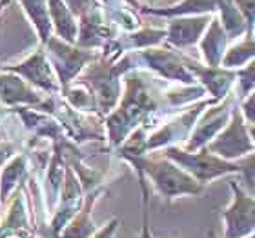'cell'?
Returning a JSON list of instances; mask_svg holds the SVG:
<instances>
[{
	"label": "cell",
	"mask_w": 255,
	"mask_h": 238,
	"mask_svg": "<svg viewBox=\"0 0 255 238\" xmlns=\"http://www.w3.org/2000/svg\"><path fill=\"white\" fill-rule=\"evenodd\" d=\"M62 2L68 5L69 11H71V13H73L77 18H79V16H82L86 11L90 9L95 0H62Z\"/></svg>",
	"instance_id": "35"
},
{
	"label": "cell",
	"mask_w": 255,
	"mask_h": 238,
	"mask_svg": "<svg viewBox=\"0 0 255 238\" xmlns=\"http://www.w3.org/2000/svg\"><path fill=\"white\" fill-rule=\"evenodd\" d=\"M138 60H140V68H146L159 79L168 80V82H175V84L191 85L195 84V77L188 71L186 64L182 60L181 51H173L170 46H155V48L142 49L137 51Z\"/></svg>",
	"instance_id": "8"
},
{
	"label": "cell",
	"mask_w": 255,
	"mask_h": 238,
	"mask_svg": "<svg viewBox=\"0 0 255 238\" xmlns=\"http://www.w3.org/2000/svg\"><path fill=\"white\" fill-rule=\"evenodd\" d=\"M44 49L48 53V59L51 62V66H53L55 73L59 77L60 89L62 91L73 84L75 80L80 77V73L84 71L86 66L99 57V53L93 51V49H84L75 46V44L64 42L55 35L49 38L48 44L44 46Z\"/></svg>",
	"instance_id": "5"
},
{
	"label": "cell",
	"mask_w": 255,
	"mask_h": 238,
	"mask_svg": "<svg viewBox=\"0 0 255 238\" xmlns=\"http://www.w3.org/2000/svg\"><path fill=\"white\" fill-rule=\"evenodd\" d=\"M248 133H250L252 142H254V146H255V124H252V126H248Z\"/></svg>",
	"instance_id": "38"
},
{
	"label": "cell",
	"mask_w": 255,
	"mask_h": 238,
	"mask_svg": "<svg viewBox=\"0 0 255 238\" xmlns=\"http://www.w3.org/2000/svg\"><path fill=\"white\" fill-rule=\"evenodd\" d=\"M60 95L64 96V100L68 102L69 106L73 107V109H77L79 113H84V115H99V104H97L93 91L86 84L79 82V80H75L73 84L69 85V87H66Z\"/></svg>",
	"instance_id": "25"
},
{
	"label": "cell",
	"mask_w": 255,
	"mask_h": 238,
	"mask_svg": "<svg viewBox=\"0 0 255 238\" xmlns=\"http://www.w3.org/2000/svg\"><path fill=\"white\" fill-rule=\"evenodd\" d=\"M106 193L104 187H97V189L86 193L84 204L80 207V211L75 215L66 228L62 229V233L59 235V238H91L95 235V231L99 229L95 222H93V207H95L97 200Z\"/></svg>",
	"instance_id": "19"
},
{
	"label": "cell",
	"mask_w": 255,
	"mask_h": 238,
	"mask_svg": "<svg viewBox=\"0 0 255 238\" xmlns=\"http://www.w3.org/2000/svg\"><path fill=\"white\" fill-rule=\"evenodd\" d=\"M235 80H237V93L239 98H245L255 89V59L243 66V68L235 69Z\"/></svg>",
	"instance_id": "29"
},
{
	"label": "cell",
	"mask_w": 255,
	"mask_h": 238,
	"mask_svg": "<svg viewBox=\"0 0 255 238\" xmlns=\"http://www.w3.org/2000/svg\"><path fill=\"white\" fill-rule=\"evenodd\" d=\"M232 202L223 211V238H248L255 231V198L243 191L237 180H230Z\"/></svg>",
	"instance_id": "10"
},
{
	"label": "cell",
	"mask_w": 255,
	"mask_h": 238,
	"mask_svg": "<svg viewBox=\"0 0 255 238\" xmlns=\"http://www.w3.org/2000/svg\"><path fill=\"white\" fill-rule=\"evenodd\" d=\"M86 191L80 184L79 176L75 175V171L66 164V175H64V185L59 196V204L55 207L53 215L49 217V233L55 238H59L66 224L80 211V207L84 204Z\"/></svg>",
	"instance_id": "13"
},
{
	"label": "cell",
	"mask_w": 255,
	"mask_h": 238,
	"mask_svg": "<svg viewBox=\"0 0 255 238\" xmlns=\"http://www.w3.org/2000/svg\"><path fill=\"white\" fill-rule=\"evenodd\" d=\"M69 142V140H68ZM62 144H55L53 153L49 157L48 167H46V178H44V209L51 217L55 207L59 204V196L64 185V175H66V160H64Z\"/></svg>",
	"instance_id": "18"
},
{
	"label": "cell",
	"mask_w": 255,
	"mask_h": 238,
	"mask_svg": "<svg viewBox=\"0 0 255 238\" xmlns=\"http://www.w3.org/2000/svg\"><path fill=\"white\" fill-rule=\"evenodd\" d=\"M138 184H140V193H142V226H140V235L137 238H155L149 226V189L148 182L142 175H138Z\"/></svg>",
	"instance_id": "30"
},
{
	"label": "cell",
	"mask_w": 255,
	"mask_h": 238,
	"mask_svg": "<svg viewBox=\"0 0 255 238\" xmlns=\"http://www.w3.org/2000/svg\"><path fill=\"white\" fill-rule=\"evenodd\" d=\"M146 5H140V7H168L171 5V0H142Z\"/></svg>",
	"instance_id": "36"
},
{
	"label": "cell",
	"mask_w": 255,
	"mask_h": 238,
	"mask_svg": "<svg viewBox=\"0 0 255 238\" xmlns=\"http://www.w3.org/2000/svg\"><path fill=\"white\" fill-rule=\"evenodd\" d=\"M239 109H241V115H243V118H245V122L248 124V126L255 124V89L252 91L248 96L243 98Z\"/></svg>",
	"instance_id": "32"
},
{
	"label": "cell",
	"mask_w": 255,
	"mask_h": 238,
	"mask_svg": "<svg viewBox=\"0 0 255 238\" xmlns=\"http://www.w3.org/2000/svg\"><path fill=\"white\" fill-rule=\"evenodd\" d=\"M208 238H219V237L215 235V231H213V229H210V231H208Z\"/></svg>",
	"instance_id": "41"
},
{
	"label": "cell",
	"mask_w": 255,
	"mask_h": 238,
	"mask_svg": "<svg viewBox=\"0 0 255 238\" xmlns=\"http://www.w3.org/2000/svg\"><path fill=\"white\" fill-rule=\"evenodd\" d=\"M26 182L18 185L5 204L4 217L0 218V238H37V228L27 206Z\"/></svg>",
	"instance_id": "11"
},
{
	"label": "cell",
	"mask_w": 255,
	"mask_h": 238,
	"mask_svg": "<svg viewBox=\"0 0 255 238\" xmlns=\"http://www.w3.org/2000/svg\"><path fill=\"white\" fill-rule=\"evenodd\" d=\"M182 60L186 64L188 71L195 77V80H199V84L204 87V91L212 95L213 100L221 102L230 95V89L234 87L235 82L234 69H226L223 66L212 68V66H206V64L190 59L184 53H182Z\"/></svg>",
	"instance_id": "15"
},
{
	"label": "cell",
	"mask_w": 255,
	"mask_h": 238,
	"mask_svg": "<svg viewBox=\"0 0 255 238\" xmlns=\"http://www.w3.org/2000/svg\"><path fill=\"white\" fill-rule=\"evenodd\" d=\"M119 226H121V218H112L110 222H106L104 226H101V228L97 229L95 235L91 238H113L115 237V233H117Z\"/></svg>",
	"instance_id": "34"
},
{
	"label": "cell",
	"mask_w": 255,
	"mask_h": 238,
	"mask_svg": "<svg viewBox=\"0 0 255 238\" xmlns=\"http://www.w3.org/2000/svg\"><path fill=\"white\" fill-rule=\"evenodd\" d=\"M124 91L110 115L104 117L106 138L112 148H119L137 127L159 126L164 117L166 104L164 80L148 69L135 68L123 77Z\"/></svg>",
	"instance_id": "1"
},
{
	"label": "cell",
	"mask_w": 255,
	"mask_h": 238,
	"mask_svg": "<svg viewBox=\"0 0 255 238\" xmlns=\"http://www.w3.org/2000/svg\"><path fill=\"white\" fill-rule=\"evenodd\" d=\"M248 238H255V231H254V233H252V235H250V237H248Z\"/></svg>",
	"instance_id": "42"
},
{
	"label": "cell",
	"mask_w": 255,
	"mask_h": 238,
	"mask_svg": "<svg viewBox=\"0 0 255 238\" xmlns=\"http://www.w3.org/2000/svg\"><path fill=\"white\" fill-rule=\"evenodd\" d=\"M140 68L138 53L128 51L119 59H102L101 55L88 64L77 80L93 91L99 104V115L102 118L110 115L123 95V79L128 71Z\"/></svg>",
	"instance_id": "2"
},
{
	"label": "cell",
	"mask_w": 255,
	"mask_h": 238,
	"mask_svg": "<svg viewBox=\"0 0 255 238\" xmlns=\"http://www.w3.org/2000/svg\"><path fill=\"white\" fill-rule=\"evenodd\" d=\"M46 100V96L40 95V91L35 89L31 84L11 71L0 69V104L7 109L15 107H40Z\"/></svg>",
	"instance_id": "16"
},
{
	"label": "cell",
	"mask_w": 255,
	"mask_h": 238,
	"mask_svg": "<svg viewBox=\"0 0 255 238\" xmlns=\"http://www.w3.org/2000/svg\"><path fill=\"white\" fill-rule=\"evenodd\" d=\"M255 59V38H246L243 42H239L234 48L226 49L224 53V59L221 62V66L226 69H239L243 66L250 62V60Z\"/></svg>",
	"instance_id": "27"
},
{
	"label": "cell",
	"mask_w": 255,
	"mask_h": 238,
	"mask_svg": "<svg viewBox=\"0 0 255 238\" xmlns=\"http://www.w3.org/2000/svg\"><path fill=\"white\" fill-rule=\"evenodd\" d=\"M9 2H11V0H0V13L4 11V7H5L7 4H9Z\"/></svg>",
	"instance_id": "40"
},
{
	"label": "cell",
	"mask_w": 255,
	"mask_h": 238,
	"mask_svg": "<svg viewBox=\"0 0 255 238\" xmlns=\"http://www.w3.org/2000/svg\"><path fill=\"white\" fill-rule=\"evenodd\" d=\"M27 182V157L16 153L0 171V207H4L18 185Z\"/></svg>",
	"instance_id": "21"
},
{
	"label": "cell",
	"mask_w": 255,
	"mask_h": 238,
	"mask_svg": "<svg viewBox=\"0 0 255 238\" xmlns=\"http://www.w3.org/2000/svg\"><path fill=\"white\" fill-rule=\"evenodd\" d=\"M49 18L53 26V35L68 44L77 42L79 33V18L69 11V7L62 0H48Z\"/></svg>",
	"instance_id": "22"
},
{
	"label": "cell",
	"mask_w": 255,
	"mask_h": 238,
	"mask_svg": "<svg viewBox=\"0 0 255 238\" xmlns=\"http://www.w3.org/2000/svg\"><path fill=\"white\" fill-rule=\"evenodd\" d=\"M212 15H199V16H177L170 18L166 27V40L164 42L170 48L186 49L199 44L204 31L210 26Z\"/></svg>",
	"instance_id": "17"
},
{
	"label": "cell",
	"mask_w": 255,
	"mask_h": 238,
	"mask_svg": "<svg viewBox=\"0 0 255 238\" xmlns=\"http://www.w3.org/2000/svg\"><path fill=\"white\" fill-rule=\"evenodd\" d=\"M123 53L128 51H142V49L155 48L166 40V29L162 27H138L137 31L126 33L124 37L115 38Z\"/></svg>",
	"instance_id": "24"
},
{
	"label": "cell",
	"mask_w": 255,
	"mask_h": 238,
	"mask_svg": "<svg viewBox=\"0 0 255 238\" xmlns=\"http://www.w3.org/2000/svg\"><path fill=\"white\" fill-rule=\"evenodd\" d=\"M128 5H131V7H140V2L138 0H124Z\"/></svg>",
	"instance_id": "39"
},
{
	"label": "cell",
	"mask_w": 255,
	"mask_h": 238,
	"mask_svg": "<svg viewBox=\"0 0 255 238\" xmlns=\"http://www.w3.org/2000/svg\"><path fill=\"white\" fill-rule=\"evenodd\" d=\"M199 48H201L202 60L206 66L219 68L224 59V53L228 49V35L221 26L219 16H212L210 26L204 31L202 38L199 40Z\"/></svg>",
	"instance_id": "20"
},
{
	"label": "cell",
	"mask_w": 255,
	"mask_h": 238,
	"mask_svg": "<svg viewBox=\"0 0 255 238\" xmlns=\"http://www.w3.org/2000/svg\"><path fill=\"white\" fill-rule=\"evenodd\" d=\"M162 155L202 185L210 184L212 180L221 178V176L239 173V162H228V160L219 159L213 153H210L206 148L188 151L181 146H170L164 149Z\"/></svg>",
	"instance_id": "4"
},
{
	"label": "cell",
	"mask_w": 255,
	"mask_h": 238,
	"mask_svg": "<svg viewBox=\"0 0 255 238\" xmlns=\"http://www.w3.org/2000/svg\"><path fill=\"white\" fill-rule=\"evenodd\" d=\"M16 153H20V151H16V144L0 137V171H2V167H4Z\"/></svg>",
	"instance_id": "33"
},
{
	"label": "cell",
	"mask_w": 255,
	"mask_h": 238,
	"mask_svg": "<svg viewBox=\"0 0 255 238\" xmlns=\"http://www.w3.org/2000/svg\"><path fill=\"white\" fill-rule=\"evenodd\" d=\"M234 4L237 5V9L241 11V15L246 22V33L252 35V29L255 26V0H234Z\"/></svg>",
	"instance_id": "31"
},
{
	"label": "cell",
	"mask_w": 255,
	"mask_h": 238,
	"mask_svg": "<svg viewBox=\"0 0 255 238\" xmlns=\"http://www.w3.org/2000/svg\"><path fill=\"white\" fill-rule=\"evenodd\" d=\"M115 38V27L108 22L102 7L93 2L84 15L79 16V33L75 46L84 49H102L110 40Z\"/></svg>",
	"instance_id": "14"
},
{
	"label": "cell",
	"mask_w": 255,
	"mask_h": 238,
	"mask_svg": "<svg viewBox=\"0 0 255 238\" xmlns=\"http://www.w3.org/2000/svg\"><path fill=\"white\" fill-rule=\"evenodd\" d=\"M237 175H239L237 184L243 187L245 193L255 198V151L239 160V173Z\"/></svg>",
	"instance_id": "28"
},
{
	"label": "cell",
	"mask_w": 255,
	"mask_h": 238,
	"mask_svg": "<svg viewBox=\"0 0 255 238\" xmlns=\"http://www.w3.org/2000/svg\"><path fill=\"white\" fill-rule=\"evenodd\" d=\"M219 20L228 35V40L237 38L246 33V22L234 4V0H219Z\"/></svg>",
	"instance_id": "26"
},
{
	"label": "cell",
	"mask_w": 255,
	"mask_h": 238,
	"mask_svg": "<svg viewBox=\"0 0 255 238\" xmlns=\"http://www.w3.org/2000/svg\"><path fill=\"white\" fill-rule=\"evenodd\" d=\"M232 102H234V96L228 95L226 98H223L221 102L213 104V106L206 107L202 115L197 118L195 127L191 131L190 138L184 144V149L188 151H197V149L206 148L208 144L212 142L213 138L217 137L219 133L223 131L226 124L230 122L232 117Z\"/></svg>",
	"instance_id": "12"
},
{
	"label": "cell",
	"mask_w": 255,
	"mask_h": 238,
	"mask_svg": "<svg viewBox=\"0 0 255 238\" xmlns=\"http://www.w3.org/2000/svg\"><path fill=\"white\" fill-rule=\"evenodd\" d=\"M11 113V109H7L5 106H2L0 104V127H2V124H4V120L7 118V115Z\"/></svg>",
	"instance_id": "37"
},
{
	"label": "cell",
	"mask_w": 255,
	"mask_h": 238,
	"mask_svg": "<svg viewBox=\"0 0 255 238\" xmlns=\"http://www.w3.org/2000/svg\"><path fill=\"white\" fill-rule=\"evenodd\" d=\"M18 4L22 5L26 16L31 22L40 44L46 46L49 38L53 37V26H51V18H49L48 0H18Z\"/></svg>",
	"instance_id": "23"
},
{
	"label": "cell",
	"mask_w": 255,
	"mask_h": 238,
	"mask_svg": "<svg viewBox=\"0 0 255 238\" xmlns=\"http://www.w3.org/2000/svg\"><path fill=\"white\" fill-rule=\"evenodd\" d=\"M213 104H217V100H213V98L202 100L195 106H191L186 111L179 113L177 117L170 118L168 122H162V126L148 135V140H146L148 153L157 151V149H166L170 146H179L181 142L186 144L193 127H195L197 118L201 117L206 107L213 106Z\"/></svg>",
	"instance_id": "7"
},
{
	"label": "cell",
	"mask_w": 255,
	"mask_h": 238,
	"mask_svg": "<svg viewBox=\"0 0 255 238\" xmlns=\"http://www.w3.org/2000/svg\"><path fill=\"white\" fill-rule=\"evenodd\" d=\"M133 165L137 175H142L153 184L155 191L168 202H173L181 196H199L204 191V185L199 184L193 176L184 169L168 160L164 155L160 157H128L124 159Z\"/></svg>",
	"instance_id": "3"
},
{
	"label": "cell",
	"mask_w": 255,
	"mask_h": 238,
	"mask_svg": "<svg viewBox=\"0 0 255 238\" xmlns=\"http://www.w3.org/2000/svg\"><path fill=\"white\" fill-rule=\"evenodd\" d=\"M206 149L215 157L228 160V162H234V160L237 162V160L245 159L246 155L254 153L255 146L252 142L250 133H248V124L241 115L239 107L232 109V117H230L226 127L208 144Z\"/></svg>",
	"instance_id": "6"
},
{
	"label": "cell",
	"mask_w": 255,
	"mask_h": 238,
	"mask_svg": "<svg viewBox=\"0 0 255 238\" xmlns=\"http://www.w3.org/2000/svg\"><path fill=\"white\" fill-rule=\"evenodd\" d=\"M0 69L16 73L18 77L26 80L27 84H31L35 89H38L40 93H46L48 96L60 95V91H62L59 77H57L53 66L49 62L44 46L35 49L27 59L16 64H9V66H0Z\"/></svg>",
	"instance_id": "9"
}]
</instances>
